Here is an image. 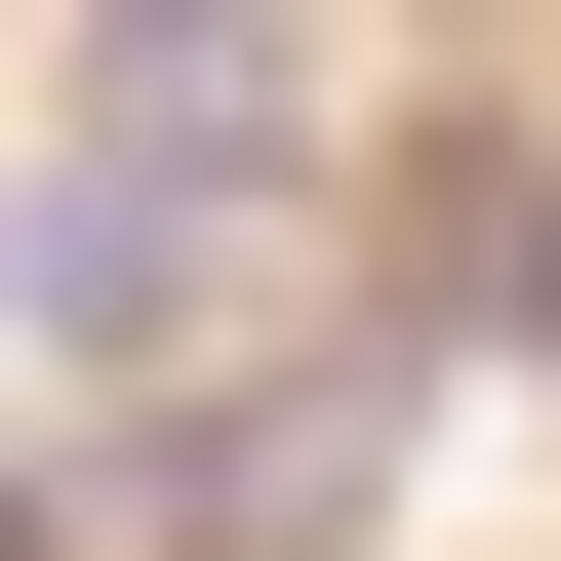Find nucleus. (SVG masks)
<instances>
[{"label":"nucleus","mask_w":561,"mask_h":561,"mask_svg":"<svg viewBox=\"0 0 561 561\" xmlns=\"http://www.w3.org/2000/svg\"><path fill=\"white\" fill-rule=\"evenodd\" d=\"M0 561H41V481H0Z\"/></svg>","instance_id":"obj_1"},{"label":"nucleus","mask_w":561,"mask_h":561,"mask_svg":"<svg viewBox=\"0 0 561 561\" xmlns=\"http://www.w3.org/2000/svg\"><path fill=\"white\" fill-rule=\"evenodd\" d=\"M522 321H561V241H522Z\"/></svg>","instance_id":"obj_2"}]
</instances>
